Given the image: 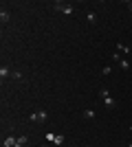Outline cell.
Here are the masks:
<instances>
[{"label":"cell","instance_id":"obj_12","mask_svg":"<svg viewBox=\"0 0 132 147\" xmlns=\"http://www.w3.org/2000/svg\"><path fill=\"white\" fill-rule=\"evenodd\" d=\"M13 145H16V138H13V136H9V138L5 141V147H13Z\"/></svg>","mask_w":132,"mask_h":147},{"label":"cell","instance_id":"obj_8","mask_svg":"<svg viewBox=\"0 0 132 147\" xmlns=\"http://www.w3.org/2000/svg\"><path fill=\"white\" fill-rule=\"evenodd\" d=\"M86 20L95 24V22H97V13H95V11H88V13H86Z\"/></svg>","mask_w":132,"mask_h":147},{"label":"cell","instance_id":"obj_4","mask_svg":"<svg viewBox=\"0 0 132 147\" xmlns=\"http://www.w3.org/2000/svg\"><path fill=\"white\" fill-rule=\"evenodd\" d=\"M46 138H49L51 143H55V145H62V143H64V136L62 134H46Z\"/></svg>","mask_w":132,"mask_h":147},{"label":"cell","instance_id":"obj_5","mask_svg":"<svg viewBox=\"0 0 132 147\" xmlns=\"http://www.w3.org/2000/svg\"><path fill=\"white\" fill-rule=\"evenodd\" d=\"M0 20H2V24H7V22L11 20V13L7 11V9H0Z\"/></svg>","mask_w":132,"mask_h":147},{"label":"cell","instance_id":"obj_15","mask_svg":"<svg viewBox=\"0 0 132 147\" xmlns=\"http://www.w3.org/2000/svg\"><path fill=\"white\" fill-rule=\"evenodd\" d=\"M112 61H117V64L121 61V55H119V53H114V55H112Z\"/></svg>","mask_w":132,"mask_h":147},{"label":"cell","instance_id":"obj_6","mask_svg":"<svg viewBox=\"0 0 132 147\" xmlns=\"http://www.w3.org/2000/svg\"><path fill=\"white\" fill-rule=\"evenodd\" d=\"M11 73H13V70H9L7 66H2V68H0V77H2V79H7V77H11Z\"/></svg>","mask_w":132,"mask_h":147},{"label":"cell","instance_id":"obj_10","mask_svg":"<svg viewBox=\"0 0 132 147\" xmlns=\"http://www.w3.org/2000/svg\"><path fill=\"white\" fill-rule=\"evenodd\" d=\"M117 49H119V53H130V46H126V44H117Z\"/></svg>","mask_w":132,"mask_h":147},{"label":"cell","instance_id":"obj_3","mask_svg":"<svg viewBox=\"0 0 132 147\" xmlns=\"http://www.w3.org/2000/svg\"><path fill=\"white\" fill-rule=\"evenodd\" d=\"M29 119H31L33 123H44L46 119H49V114H46L44 110H38V112H33V114H31Z\"/></svg>","mask_w":132,"mask_h":147},{"label":"cell","instance_id":"obj_11","mask_svg":"<svg viewBox=\"0 0 132 147\" xmlns=\"http://www.w3.org/2000/svg\"><path fill=\"white\" fill-rule=\"evenodd\" d=\"M11 79H16V81H22V73H18V70H13V73H11Z\"/></svg>","mask_w":132,"mask_h":147},{"label":"cell","instance_id":"obj_14","mask_svg":"<svg viewBox=\"0 0 132 147\" xmlns=\"http://www.w3.org/2000/svg\"><path fill=\"white\" fill-rule=\"evenodd\" d=\"M101 73H104V75H110V73H112V66H104V70H101Z\"/></svg>","mask_w":132,"mask_h":147},{"label":"cell","instance_id":"obj_17","mask_svg":"<svg viewBox=\"0 0 132 147\" xmlns=\"http://www.w3.org/2000/svg\"><path fill=\"white\" fill-rule=\"evenodd\" d=\"M128 147H132V143H130V145H128Z\"/></svg>","mask_w":132,"mask_h":147},{"label":"cell","instance_id":"obj_1","mask_svg":"<svg viewBox=\"0 0 132 147\" xmlns=\"http://www.w3.org/2000/svg\"><path fill=\"white\" fill-rule=\"evenodd\" d=\"M53 9H55V11H62L64 16H73V13H75V7L70 5V2H60V0L53 2Z\"/></svg>","mask_w":132,"mask_h":147},{"label":"cell","instance_id":"obj_2","mask_svg":"<svg viewBox=\"0 0 132 147\" xmlns=\"http://www.w3.org/2000/svg\"><path fill=\"white\" fill-rule=\"evenodd\" d=\"M99 99L104 101V105H106V108H117V101L110 97V92H108L106 88H101V90H99Z\"/></svg>","mask_w":132,"mask_h":147},{"label":"cell","instance_id":"obj_9","mask_svg":"<svg viewBox=\"0 0 132 147\" xmlns=\"http://www.w3.org/2000/svg\"><path fill=\"white\" fill-rule=\"evenodd\" d=\"M82 114H84V119H86V121H90V119H95V112H93V110H84Z\"/></svg>","mask_w":132,"mask_h":147},{"label":"cell","instance_id":"obj_7","mask_svg":"<svg viewBox=\"0 0 132 147\" xmlns=\"http://www.w3.org/2000/svg\"><path fill=\"white\" fill-rule=\"evenodd\" d=\"M26 143H29L26 136H18V138H16V147H22V145H26Z\"/></svg>","mask_w":132,"mask_h":147},{"label":"cell","instance_id":"obj_18","mask_svg":"<svg viewBox=\"0 0 132 147\" xmlns=\"http://www.w3.org/2000/svg\"><path fill=\"white\" fill-rule=\"evenodd\" d=\"M130 132H132V127H130Z\"/></svg>","mask_w":132,"mask_h":147},{"label":"cell","instance_id":"obj_16","mask_svg":"<svg viewBox=\"0 0 132 147\" xmlns=\"http://www.w3.org/2000/svg\"><path fill=\"white\" fill-rule=\"evenodd\" d=\"M126 5H128V11H132V0H130V2H126Z\"/></svg>","mask_w":132,"mask_h":147},{"label":"cell","instance_id":"obj_13","mask_svg":"<svg viewBox=\"0 0 132 147\" xmlns=\"http://www.w3.org/2000/svg\"><path fill=\"white\" fill-rule=\"evenodd\" d=\"M119 66L123 68V70H128V68H130V61H128V59H121V61H119Z\"/></svg>","mask_w":132,"mask_h":147}]
</instances>
